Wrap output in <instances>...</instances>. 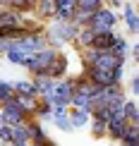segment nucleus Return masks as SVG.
I'll list each match as a JSON object with an SVG mask.
<instances>
[{"label":"nucleus","instance_id":"nucleus-20","mask_svg":"<svg viewBox=\"0 0 139 146\" xmlns=\"http://www.w3.org/2000/svg\"><path fill=\"white\" fill-rule=\"evenodd\" d=\"M34 117L39 120V122H53V106L48 101L41 98L39 101V108H36V113H34Z\"/></svg>","mask_w":139,"mask_h":146},{"label":"nucleus","instance_id":"nucleus-16","mask_svg":"<svg viewBox=\"0 0 139 146\" xmlns=\"http://www.w3.org/2000/svg\"><path fill=\"white\" fill-rule=\"evenodd\" d=\"M67 117L74 129H79V127H86L89 120H91V113L84 110V108H67Z\"/></svg>","mask_w":139,"mask_h":146},{"label":"nucleus","instance_id":"nucleus-13","mask_svg":"<svg viewBox=\"0 0 139 146\" xmlns=\"http://www.w3.org/2000/svg\"><path fill=\"white\" fill-rule=\"evenodd\" d=\"M122 22H125V27L130 29L132 36L139 31V17H137V10H134L132 3H122Z\"/></svg>","mask_w":139,"mask_h":146},{"label":"nucleus","instance_id":"nucleus-3","mask_svg":"<svg viewBox=\"0 0 139 146\" xmlns=\"http://www.w3.org/2000/svg\"><path fill=\"white\" fill-rule=\"evenodd\" d=\"M120 22V17L115 15V10L110 7H98L91 15V19H89V29H91L94 34H106V31H115V24Z\"/></svg>","mask_w":139,"mask_h":146},{"label":"nucleus","instance_id":"nucleus-34","mask_svg":"<svg viewBox=\"0 0 139 146\" xmlns=\"http://www.w3.org/2000/svg\"><path fill=\"white\" fill-rule=\"evenodd\" d=\"M103 5L110 7V10H120V7H122V0H103Z\"/></svg>","mask_w":139,"mask_h":146},{"label":"nucleus","instance_id":"nucleus-27","mask_svg":"<svg viewBox=\"0 0 139 146\" xmlns=\"http://www.w3.org/2000/svg\"><path fill=\"white\" fill-rule=\"evenodd\" d=\"M89 125H91V137H96V139H103L106 137V120L91 117V120H89Z\"/></svg>","mask_w":139,"mask_h":146},{"label":"nucleus","instance_id":"nucleus-2","mask_svg":"<svg viewBox=\"0 0 139 146\" xmlns=\"http://www.w3.org/2000/svg\"><path fill=\"white\" fill-rule=\"evenodd\" d=\"M55 55H58V48H53V46H46V48H41V50H36V53H31V55L27 58V62H24V70L29 72V74H43L46 72V67L55 60Z\"/></svg>","mask_w":139,"mask_h":146},{"label":"nucleus","instance_id":"nucleus-23","mask_svg":"<svg viewBox=\"0 0 139 146\" xmlns=\"http://www.w3.org/2000/svg\"><path fill=\"white\" fill-rule=\"evenodd\" d=\"M91 41H94V31L89 27H82L79 31H77V36H74V43L79 46V48H89V46H91Z\"/></svg>","mask_w":139,"mask_h":146},{"label":"nucleus","instance_id":"nucleus-25","mask_svg":"<svg viewBox=\"0 0 139 146\" xmlns=\"http://www.w3.org/2000/svg\"><path fill=\"white\" fill-rule=\"evenodd\" d=\"M12 132H15V141L31 144V134H29V127H27V122H22V125H15V127H12Z\"/></svg>","mask_w":139,"mask_h":146},{"label":"nucleus","instance_id":"nucleus-1","mask_svg":"<svg viewBox=\"0 0 139 146\" xmlns=\"http://www.w3.org/2000/svg\"><path fill=\"white\" fill-rule=\"evenodd\" d=\"M43 31H46V38H48V46H53V48H63L65 43H74V36L77 31H79V27H74L72 22H53L48 27H43Z\"/></svg>","mask_w":139,"mask_h":146},{"label":"nucleus","instance_id":"nucleus-8","mask_svg":"<svg viewBox=\"0 0 139 146\" xmlns=\"http://www.w3.org/2000/svg\"><path fill=\"white\" fill-rule=\"evenodd\" d=\"M125 60L127 58H120L110 50H96L91 67H101V70H115V67H125Z\"/></svg>","mask_w":139,"mask_h":146},{"label":"nucleus","instance_id":"nucleus-24","mask_svg":"<svg viewBox=\"0 0 139 146\" xmlns=\"http://www.w3.org/2000/svg\"><path fill=\"white\" fill-rule=\"evenodd\" d=\"M127 50H130V41L125 38V36H115V41H113V46H110V53H115L120 58H127Z\"/></svg>","mask_w":139,"mask_h":146},{"label":"nucleus","instance_id":"nucleus-18","mask_svg":"<svg viewBox=\"0 0 139 146\" xmlns=\"http://www.w3.org/2000/svg\"><path fill=\"white\" fill-rule=\"evenodd\" d=\"M120 144L122 146H139V122H130L127 129L120 137Z\"/></svg>","mask_w":139,"mask_h":146},{"label":"nucleus","instance_id":"nucleus-6","mask_svg":"<svg viewBox=\"0 0 139 146\" xmlns=\"http://www.w3.org/2000/svg\"><path fill=\"white\" fill-rule=\"evenodd\" d=\"M19 50H24L27 55H31V53L41 50V48L48 46V38H46V31L43 29H39V31H24L17 41H12Z\"/></svg>","mask_w":139,"mask_h":146},{"label":"nucleus","instance_id":"nucleus-21","mask_svg":"<svg viewBox=\"0 0 139 146\" xmlns=\"http://www.w3.org/2000/svg\"><path fill=\"white\" fill-rule=\"evenodd\" d=\"M12 89H15L17 96H39L31 84V79H19V82H12Z\"/></svg>","mask_w":139,"mask_h":146},{"label":"nucleus","instance_id":"nucleus-19","mask_svg":"<svg viewBox=\"0 0 139 146\" xmlns=\"http://www.w3.org/2000/svg\"><path fill=\"white\" fill-rule=\"evenodd\" d=\"M3 58H7V62H12V65H19V67H24V62H27V53L24 50H19V48H17L15 43H10V48L7 50H5V55Z\"/></svg>","mask_w":139,"mask_h":146},{"label":"nucleus","instance_id":"nucleus-33","mask_svg":"<svg viewBox=\"0 0 139 146\" xmlns=\"http://www.w3.org/2000/svg\"><path fill=\"white\" fill-rule=\"evenodd\" d=\"M10 43H12V41L7 38V36H3V34H0V55H5V50L10 48Z\"/></svg>","mask_w":139,"mask_h":146},{"label":"nucleus","instance_id":"nucleus-12","mask_svg":"<svg viewBox=\"0 0 139 146\" xmlns=\"http://www.w3.org/2000/svg\"><path fill=\"white\" fill-rule=\"evenodd\" d=\"M27 127H29V134H31V144L46 146L48 141H51V137H48L43 122H39L36 117H29V120H27Z\"/></svg>","mask_w":139,"mask_h":146},{"label":"nucleus","instance_id":"nucleus-10","mask_svg":"<svg viewBox=\"0 0 139 146\" xmlns=\"http://www.w3.org/2000/svg\"><path fill=\"white\" fill-rule=\"evenodd\" d=\"M43 74L51 77V79H63V77H67V55H65L63 50H58L55 60H53V62L46 67Z\"/></svg>","mask_w":139,"mask_h":146},{"label":"nucleus","instance_id":"nucleus-30","mask_svg":"<svg viewBox=\"0 0 139 146\" xmlns=\"http://www.w3.org/2000/svg\"><path fill=\"white\" fill-rule=\"evenodd\" d=\"M7 7L15 12H31V0H7Z\"/></svg>","mask_w":139,"mask_h":146},{"label":"nucleus","instance_id":"nucleus-31","mask_svg":"<svg viewBox=\"0 0 139 146\" xmlns=\"http://www.w3.org/2000/svg\"><path fill=\"white\" fill-rule=\"evenodd\" d=\"M15 141V132H12V125H0V144L10 146Z\"/></svg>","mask_w":139,"mask_h":146},{"label":"nucleus","instance_id":"nucleus-36","mask_svg":"<svg viewBox=\"0 0 139 146\" xmlns=\"http://www.w3.org/2000/svg\"><path fill=\"white\" fill-rule=\"evenodd\" d=\"M0 7H7V0H0Z\"/></svg>","mask_w":139,"mask_h":146},{"label":"nucleus","instance_id":"nucleus-39","mask_svg":"<svg viewBox=\"0 0 139 146\" xmlns=\"http://www.w3.org/2000/svg\"><path fill=\"white\" fill-rule=\"evenodd\" d=\"M31 5H34V0H31Z\"/></svg>","mask_w":139,"mask_h":146},{"label":"nucleus","instance_id":"nucleus-22","mask_svg":"<svg viewBox=\"0 0 139 146\" xmlns=\"http://www.w3.org/2000/svg\"><path fill=\"white\" fill-rule=\"evenodd\" d=\"M122 115L127 117V122H139V108H137V101L134 98H125Z\"/></svg>","mask_w":139,"mask_h":146},{"label":"nucleus","instance_id":"nucleus-5","mask_svg":"<svg viewBox=\"0 0 139 146\" xmlns=\"http://www.w3.org/2000/svg\"><path fill=\"white\" fill-rule=\"evenodd\" d=\"M122 70L125 67H115V70L84 67V77L96 86H110V84H122Z\"/></svg>","mask_w":139,"mask_h":146},{"label":"nucleus","instance_id":"nucleus-15","mask_svg":"<svg viewBox=\"0 0 139 146\" xmlns=\"http://www.w3.org/2000/svg\"><path fill=\"white\" fill-rule=\"evenodd\" d=\"M27 15V12H24ZM22 22V12H15L10 7H0V29H12V27H19Z\"/></svg>","mask_w":139,"mask_h":146},{"label":"nucleus","instance_id":"nucleus-14","mask_svg":"<svg viewBox=\"0 0 139 146\" xmlns=\"http://www.w3.org/2000/svg\"><path fill=\"white\" fill-rule=\"evenodd\" d=\"M31 84H34L36 94H39V98H46V96H51L55 79H51V77H46V74H34L31 77Z\"/></svg>","mask_w":139,"mask_h":146},{"label":"nucleus","instance_id":"nucleus-32","mask_svg":"<svg viewBox=\"0 0 139 146\" xmlns=\"http://www.w3.org/2000/svg\"><path fill=\"white\" fill-rule=\"evenodd\" d=\"M130 94H132V98L139 94V77H132L130 79Z\"/></svg>","mask_w":139,"mask_h":146},{"label":"nucleus","instance_id":"nucleus-9","mask_svg":"<svg viewBox=\"0 0 139 146\" xmlns=\"http://www.w3.org/2000/svg\"><path fill=\"white\" fill-rule=\"evenodd\" d=\"M127 125H130V122H127V117L122 115V110L110 113V117H108V122H106V137L120 141V137H122V132L127 129Z\"/></svg>","mask_w":139,"mask_h":146},{"label":"nucleus","instance_id":"nucleus-28","mask_svg":"<svg viewBox=\"0 0 139 146\" xmlns=\"http://www.w3.org/2000/svg\"><path fill=\"white\" fill-rule=\"evenodd\" d=\"M77 3V10H84V12H96L98 7H103V0H74Z\"/></svg>","mask_w":139,"mask_h":146},{"label":"nucleus","instance_id":"nucleus-38","mask_svg":"<svg viewBox=\"0 0 139 146\" xmlns=\"http://www.w3.org/2000/svg\"><path fill=\"white\" fill-rule=\"evenodd\" d=\"M0 146H5V144H0Z\"/></svg>","mask_w":139,"mask_h":146},{"label":"nucleus","instance_id":"nucleus-7","mask_svg":"<svg viewBox=\"0 0 139 146\" xmlns=\"http://www.w3.org/2000/svg\"><path fill=\"white\" fill-rule=\"evenodd\" d=\"M0 110H3V122L5 125H22V122H27L29 120V115L24 113V108L19 106V101H17V96H12V98H7L0 106Z\"/></svg>","mask_w":139,"mask_h":146},{"label":"nucleus","instance_id":"nucleus-11","mask_svg":"<svg viewBox=\"0 0 139 146\" xmlns=\"http://www.w3.org/2000/svg\"><path fill=\"white\" fill-rule=\"evenodd\" d=\"M55 10H58L55 0H34V5H31V12L43 22H51L55 17Z\"/></svg>","mask_w":139,"mask_h":146},{"label":"nucleus","instance_id":"nucleus-17","mask_svg":"<svg viewBox=\"0 0 139 146\" xmlns=\"http://www.w3.org/2000/svg\"><path fill=\"white\" fill-rule=\"evenodd\" d=\"M115 31H106V34H94V41H91V48L96 50H110L113 41H115Z\"/></svg>","mask_w":139,"mask_h":146},{"label":"nucleus","instance_id":"nucleus-37","mask_svg":"<svg viewBox=\"0 0 139 146\" xmlns=\"http://www.w3.org/2000/svg\"><path fill=\"white\" fill-rule=\"evenodd\" d=\"M27 146H39V144H27Z\"/></svg>","mask_w":139,"mask_h":146},{"label":"nucleus","instance_id":"nucleus-29","mask_svg":"<svg viewBox=\"0 0 139 146\" xmlns=\"http://www.w3.org/2000/svg\"><path fill=\"white\" fill-rule=\"evenodd\" d=\"M12 96H15L12 82H7V79H0V106H3L7 98H12Z\"/></svg>","mask_w":139,"mask_h":146},{"label":"nucleus","instance_id":"nucleus-26","mask_svg":"<svg viewBox=\"0 0 139 146\" xmlns=\"http://www.w3.org/2000/svg\"><path fill=\"white\" fill-rule=\"evenodd\" d=\"M53 125L58 127L60 132H74V127H72L67 113H60V115H53Z\"/></svg>","mask_w":139,"mask_h":146},{"label":"nucleus","instance_id":"nucleus-35","mask_svg":"<svg viewBox=\"0 0 139 146\" xmlns=\"http://www.w3.org/2000/svg\"><path fill=\"white\" fill-rule=\"evenodd\" d=\"M127 53L132 55V60H137V55H139V48H137V46H130V50H127Z\"/></svg>","mask_w":139,"mask_h":146},{"label":"nucleus","instance_id":"nucleus-4","mask_svg":"<svg viewBox=\"0 0 139 146\" xmlns=\"http://www.w3.org/2000/svg\"><path fill=\"white\" fill-rule=\"evenodd\" d=\"M72 91H74V77H63V79H55L51 96H46L43 101H48L51 106H65V108H70Z\"/></svg>","mask_w":139,"mask_h":146}]
</instances>
